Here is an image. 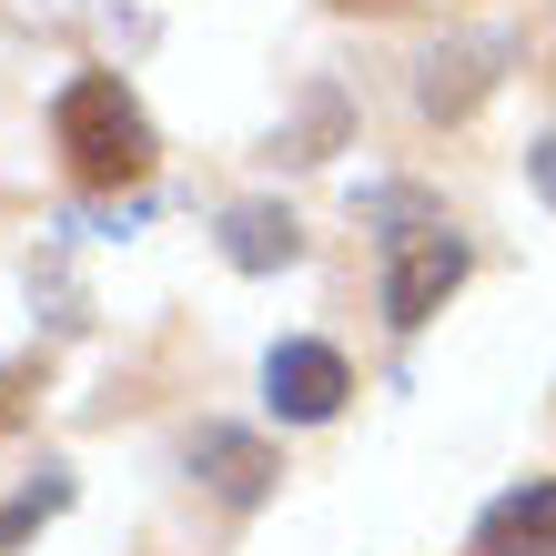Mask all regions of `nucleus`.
Segmentation results:
<instances>
[{
	"label": "nucleus",
	"mask_w": 556,
	"mask_h": 556,
	"mask_svg": "<svg viewBox=\"0 0 556 556\" xmlns=\"http://www.w3.org/2000/svg\"><path fill=\"white\" fill-rule=\"evenodd\" d=\"M344 395H354V365L334 344H274L264 354V405L283 415V425H324V415H344Z\"/></svg>",
	"instance_id": "nucleus-3"
},
{
	"label": "nucleus",
	"mask_w": 556,
	"mask_h": 556,
	"mask_svg": "<svg viewBox=\"0 0 556 556\" xmlns=\"http://www.w3.org/2000/svg\"><path fill=\"white\" fill-rule=\"evenodd\" d=\"M192 476H213L223 506H253L274 485V455L253 445V435H233V425H213V435H192Z\"/></svg>",
	"instance_id": "nucleus-5"
},
{
	"label": "nucleus",
	"mask_w": 556,
	"mask_h": 556,
	"mask_svg": "<svg viewBox=\"0 0 556 556\" xmlns=\"http://www.w3.org/2000/svg\"><path fill=\"white\" fill-rule=\"evenodd\" d=\"M334 11H405V0H334Z\"/></svg>",
	"instance_id": "nucleus-9"
},
{
	"label": "nucleus",
	"mask_w": 556,
	"mask_h": 556,
	"mask_svg": "<svg viewBox=\"0 0 556 556\" xmlns=\"http://www.w3.org/2000/svg\"><path fill=\"white\" fill-rule=\"evenodd\" d=\"M455 283H466V243H455L445 223L395 233V253H384V314H395V324H425Z\"/></svg>",
	"instance_id": "nucleus-2"
},
{
	"label": "nucleus",
	"mask_w": 556,
	"mask_h": 556,
	"mask_svg": "<svg viewBox=\"0 0 556 556\" xmlns=\"http://www.w3.org/2000/svg\"><path fill=\"white\" fill-rule=\"evenodd\" d=\"M51 142L72 162V182H91V192H142L152 182V122H142L132 91H122V72H81L61 91Z\"/></svg>",
	"instance_id": "nucleus-1"
},
{
	"label": "nucleus",
	"mask_w": 556,
	"mask_h": 556,
	"mask_svg": "<svg viewBox=\"0 0 556 556\" xmlns=\"http://www.w3.org/2000/svg\"><path fill=\"white\" fill-rule=\"evenodd\" d=\"M527 162H536V192H546V203H556V132H546V142H536Z\"/></svg>",
	"instance_id": "nucleus-8"
},
{
	"label": "nucleus",
	"mask_w": 556,
	"mask_h": 556,
	"mask_svg": "<svg viewBox=\"0 0 556 556\" xmlns=\"http://www.w3.org/2000/svg\"><path fill=\"white\" fill-rule=\"evenodd\" d=\"M476 556H556V476L516 485L476 516Z\"/></svg>",
	"instance_id": "nucleus-4"
},
{
	"label": "nucleus",
	"mask_w": 556,
	"mask_h": 556,
	"mask_svg": "<svg viewBox=\"0 0 556 556\" xmlns=\"http://www.w3.org/2000/svg\"><path fill=\"white\" fill-rule=\"evenodd\" d=\"M61 506H72V476H61V466H41V485H30V496H21L11 516H0V556H11L30 527H41V516H61Z\"/></svg>",
	"instance_id": "nucleus-7"
},
{
	"label": "nucleus",
	"mask_w": 556,
	"mask_h": 556,
	"mask_svg": "<svg viewBox=\"0 0 556 556\" xmlns=\"http://www.w3.org/2000/svg\"><path fill=\"white\" fill-rule=\"evenodd\" d=\"M293 213H274V203H233L223 213V253H233L243 274H274V264H293Z\"/></svg>",
	"instance_id": "nucleus-6"
}]
</instances>
